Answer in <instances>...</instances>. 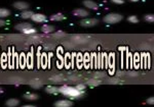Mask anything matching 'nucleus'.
I'll return each mask as SVG.
<instances>
[{
	"label": "nucleus",
	"mask_w": 154,
	"mask_h": 107,
	"mask_svg": "<svg viewBox=\"0 0 154 107\" xmlns=\"http://www.w3.org/2000/svg\"><path fill=\"white\" fill-rule=\"evenodd\" d=\"M59 93L63 94L64 96L71 97V98H79L83 95L82 91H78L74 87H68V86H63L59 89Z\"/></svg>",
	"instance_id": "1"
},
{
	"label": "nucleus",
	"mask_w": 154,
	"mask_h": 107,
	"mask_svg": "<svg viewBox=\"0 0 154 107\" xmlns=\"http://www.w3.org/2000/svg\"><path fill=\"white\" fill-rule=\"evenodd\" d=\"M123 19V16L121 14L118 13H109L103 17V22L106 24H116L121 22Z\"/></svg>",
	"instance_id": "2"
},
{
	"label": "nucleus",
	"mask_w": 154,
	"mask_h": 107,
	"mask_svg": "<svg viewBox=\"0 0 154 107\" xmlns=\"http://www.w3.org/2000/svg\"><path fill=\"white\" fill-rule=\"evenodd\" d=\"M98 23H99V21L97 19H85L80 22V25L82 27L89 28V27H94V26H96V25H98Z\"/></svg>",
	"instance_id": "3"
},
{
	"label": "nucleus",
	"mask_w": 154,
	"mask_h": 107,
	"mask_svg": "<svg viewBox=\"0 0 154 107\" xmlns=\"http://www.w3.org/2000/svg\"><path fill=\"white\" fill-rule=\"evenodd\" d=\"M33 52H30V53L27 54L26 56V66L29 69H33L34 68V62H33Z\"/></svg>",
	"instance_id": "4"
},
{
	"label": "nucleus",
	"mask_w": 154,
	"mask_h": 107,
	"mask_svg": "<svg viewBox=\"0 0 154 107\" xmlns=\"http://www.w3.org/2000/svg\"><path fill=\"white\" fill-rule=\"evenodd\" d=\"M31 19L36 23H43V22H46V16L41 13H34L31 16Z\"/></svg>",
	"instance_id": "5"
},
{
	"label": "nucleus",
	"mask_w": 154,
	"mask_h": 107,
	"mask_svg": "<svg viewBox=\"0 0 154 107\" xmlns=\"http://www.w3.org/2000/svg\"><path fill=\"white\" fill-rule=\"evenodd\" d=\"M14 6L16 7L17 9H21V10H26V9L29 8V3L24 1H17L14 3Z\"/></svg>",
	"instance_id": "6"
},
{
	"label": "nucleus",
	"mask_w": 154,
	"mask_h": 107,
	"mask_svg": "<svg viewBox=\"0 0 154 107\" xmlns=\"http://www.w3.org/2000/svg\"><path fill=\"white\" fill-rule=\"evenodd\" d=\"M73 103L69 100H59L54 103V107H72Z\"/></svg>",
	"instance_id": "7"
},
{
	"label": "nucleus",
	"mask_w": 154,
	"mask_h": 107,
	"mask_svg": "<svg viewBox=\"0 0 154 107\" xmlns=\"http://www.w3.org/2000/svg\"><path fill=\"white\" fill-rule=\"evenodd\" d=\"M73 14L76 16H80V17H85V16H88L89 12L88 10L83 8H77L75 10H73Z\"/></svg>",
	"instance_id": "8"
},
{
	"label": "nucleus",
	"mask_w": 154,
	"mask_h": 107,
	"mask_svg": "<svg viewBox=\"0 0 154 107\" xmlns=\"http://www.w3.org/2000/svg\"><path fill=\"white\" fill-rule=\"evenodd\" d=\"M48 55L45 53H42L40 56V68H42L43 69H45L48 68Z\"/></svg>",
	"instance_id": "9"
},
{
	"label": "nucleus",
	"mask_w": 154,
	"mask_h": 107,
	"mask_svg": "<svg viewBox=\"0 0 154 107\" xmlns=\"http://www.w3.org/2000/svg\"><path fill=\"white\" fill-rule=\"evenodd\" d=\"M83 5L86 6L88 8H91V9H98V4L96 2H94L93 0H84L83 1Z\"/></svg>",
	"instance_id": "10"
},
{
	"label": "nucleus",
	"mask_w": 154,
	"mask_h": 107,
	"mask_svg": "<svg viewBox=\"0 0 154 107\" xmlns=\"http://www.w3.org/2000/svg\"><path fill=\"white\" fill-rule=\"evenodd\" d=\"M0 68L5 69L7 68V54L2 53V55L0 56Z\"/></svg>",
	"instance_id": "11"
},
{
	"label": "nucleus",
	"mask_w": 154,
	"mask_h": 107,
	"mask_svg": "<svg viewBox=\"0 0 154 107\" xmlns=\"http://www.w3.org/2000/svg\"><path fill=\"white\" fill-rule=\"evenodd\" d=\"M16 30H19V31H22L23 32L24 30H27V29H30V28H32V25L31 24H28V23H24V24H19V25H17L16 27Z\"/></svg>",
	"instance_id": "12"
},
{
	"label": "nucleus",
	"mask_w": 154,
	"mask_h": 107,
	"mask_svg": "<svg viewBox=\"0 0 154 107\" xmlns=\"http://www.w3.org/2000/svg\"><path fill=\"white\" fill-rule=\"evenodd\" d=\"M5 104L7 107H16L20 104V101L16 98H11V99H8Z\"/></svg>",
	"instance_id": "13"
},
{
	"label": "nucleus",
	"mask_w": 154,
	"mask_h": 107,
	"mask_svg": "<svg viewBox=\"0 0 154 107\" xmlns=\"http://www.w3.org/2000/svg\"><path fill=\"white\" fill-rule=\"evenodd\" d=\"M82 65H84V68L88 69L89 68V54L84 53L82 56Z\"/></svg>",
	"instance_id": "14"
},
{
	"label": "nucleus",
	"mask_w": 154,
	"mask_h": 107,
	"mask_svg": "<svg viewBox=\"0 0 154 107\" xmlns=\"http://www.w3.org/2000/svg\"><path fill=\"white\" fill-rule=\"evenodd\" d=\"M19 65L21 68H26V55L25 54H21L20 56V59H19Z\"/></svg>",
	"instance_id": "15"
},
{
	"label": "nucleus",
	"mask_w": 154,
	"mask_h": 107,
	"mask_svg": "<svg viewBox=\"0 0 154 107\" xmlns=\"http://www.w3.org/2000/svg\"><path fill=\"white\" fill-rule=\"evenodd\" d=\"M45 91H46V93H48V94H56V93H59V88L58 87H54V86H48L45 88Z\"/></svg>",
	"instance_id": "16"
},
{
	"label": "nucleus",
	"mask_w": 154,
	"mask_h": 107,
	"mask_svg": "<svg viewBox=\"0 0 154 107\" xmlns=\"http://www.w3.org/2000/svg\"><path fill=\"white\" fill-rule=\"evenodd\" d=\"M42 32L43 33H46V34H48V33H51V32H54V28L53 26H49V25H44V26H42Z\"/></svg>",
	"instance_id": "17"
},
{
	"label": "nucleus",
	"mask_w": 154,
	"mask_h": 107,
	"mask_svg": "<svg viewBox=\"0 0 154 107\" xmlns=\"http://www.w3.org/2000/svg\"><path fill=\"white\" fill-rule=\"evenodd\" d=\"M51 21L60 22V21H63V19H65V16H64L62 13H56V14H54V16H51Z\"/></svg>",
	"instance_id": "18"
},
{
	"label": "nucleus",
	"mask_w": 154,
	"mask_h": 107,
	"mask_svg": "<svg viewBox=\"0 0 154 107\" xmlns=\"http://www.w3.org/2000/svg\"><path fill=\"white\" fill-rule=\"evenodd\" d=\"M34 14V12L33 11H31V10H24L23 12L21 13V16H22V19H31V16Z\"/></svg>",
	"instance_id": "19"
},
{
	"label": "nucleus",
	"mask_w": 154,
	"mask_h": 107,
	"mask_svg": "<svg viewBox=\"0 0 154 107\" xmlns=\"http://www.w3.org/2000/svg\"><path fill=\"white\" fill-rule=\"evenodd\" d=\"M24 98H25V99H27V100L33 101V100H37V99L39 98V96H38V95H36V94L28 93V94H26V95H24Z\"/></svg>",
	"instance_id": "20"
},
{
	"label": "nucleus",
	"mask_w": 154,
	"mask_h": 107,
	"mask_svg": "<svg viewBox=\"0 0 154 107\" xmlns=\"http://www.w3.org/2000/svg\"><path fill=\"white\" fill-rule=\"evenodd\" d=\"M11 14V11L6 8H0V19H3V17H6Z\"/></svg>",
	"instance_id": "21"
},
{
	"label": "nucleus",
	"mask_w": 154,
	"mask_h": 107,
	"mask_svg": "<svg viewBox=\"0 0 154 107\" xmlns=\"http://www.w3.org/2000/svg\"><path fill=\"white\" fill-rule=\"evenodd\" d=\"M30 86H31L33 89H40L42 87V84L40 82L36 81V82H31V83H30Z\"/></svg>",
	"instance_id": "22"
},
{
	"label": "nucleus",
	"mask_w": 154,
	"mask_h": 107,
	"mask_svg": "<svg viewBox=\"0 0 154 107\" xmlns=\"http://www.w3.org/2000/svg\"><path fill=\"white\" fill-rule=\"evenodd\" d=\"M77 68L79 69L82 68V55L81 54H78L77 56Z\"/></svg>",
	"instance_id": "23"
},
{
	"label": "nucleus",
	"mask_w": 154,
	"mask_h": 107,
	"mask_svg": "<svg viewBox=\"0 0 154 107\" xmlns=\"http://www.w3.org/2000/svg\"><path fill=\"white\" fill-rule=\"evenodd\" d=\"M100 84H101V81H98V80H96V79H93L88 82V85H89V86H98V85H100Z\"/></svg>",
	"instance_id": "24"
},
{
	"label": "nucleus",
	"mask_w": 154,
	"mask_h": 107,
	"mask_svg": "<svg viewBox=\"0 0 154 107\" xmlns=\"http://www.w3.org/2000/svg\"><path fill=\"white\" fill-rule=\"evenodd\" d=\"M128 21L130 22V23H133V24H137L139 23V19L136 16H131L128 17Z\"/></svg>",
	"instance_id": "25"
},
{
	"label": "nucleus",
	"mask_w": 154,
	"mask_h": 107,
	"mask_svg": "<svg viewBox=\"0 0 154 107\" xmlns=\"http://www.w3.org/2000/svg\"><path fill=\"white\" fill-rule=\"evenodd\" d=\"M144 19H145L146 22H148V23H153L154 16L153 14H147V16H145V17H144Z\"/></svg>",
	"instance_id": "26"
},
{
	"label": "nucleus",
	"mask_w": 154,
	"mask_h": 107,
	"mask_svg": "<svg viewBox=\"0 0 154 107\" xmlns=\"http://www.w3.org/2000/svg\"><path fill=\"white\" fill-rule=\"evenodd\" d=\"M40 56H41V53H40V48L38 49L37 51V68H40Z\"/></svg>",
	"instance_id": "27"
},
{
	"label": "nucleus",
	"mask_w": 154,
	"mask_h": 107,
	"mask_svg": "<svg viewBox=\"0 0 154 107\" xmlns=\"http://www.w3.org/2000/svg\"><path fill=\"white\" fill-rule=\"evenodd\" d=\"M23 33H25V34H35L36 33V30L33 29V28H30V29L24 30Z\"/></svg>",
	"instance_id": "28"
},
{
	"label": "nucleus",
	"mask_w": 154,
	"mask_h": 107,
	"mask_svg": "<svg viewBox=\"0 0 154 107\" xmlns=\"http://www.w3.org/2000/svg\"><path fill=\"white\" fill-rule=\"evenodd\" d=\"M139 54L135 55V62H133V66H135L136 68H139Z\"/></svg>",
	"instance_id": "29"
},
{
	"label": "nucleus",
	"mask_w": 154,
	"mask_h": 107,
	"mask_svg": "<svg viewBox=\"0 0 154 107\" xmlns=\"http://www.w3.org/2000/svg\"><path fill=\"white\" fill-rule=\"evenodd\" d=\"M76 89L78 91H83L84 89H85V86H84V85H77L76 86Z\"/></svg>",
	"instance_id": "30"
},
{
	"label": "nucleus",
	"mask_w": 154,
	"mask_h": 107,
	"mask_svg": "<svg viewBox=\"0 0 154 107\" xmlns=\"http://www.w3.org/2000/svg\"><path fill=\"white\" fill-rule=\"evenodd\" d=\"M111 1L115 4H123L125 3V0H111Z\"/></svg>",
	"instance_id": "31"
},
{
	"label": "nucleus",
	"mask_w": 154,
	"mask_h": 107,
	"mask_svg": "<svg viewBox=\"0 0 154 107\" xmlns=\"http://www.w3.org/2000/svg\"><path fill=\"white\" fill-rule=\"evenodd\" d=\"M109 84H118L119 83V80L115 79V80H111V81H108Z\"/></svg>",
	"instance_id": "32"
},
{
	"label": "nucleus",
	"mask_w": 154,
	"mask_h": 107,
	"mask_svg": "<svg viewBox=\"0 0 154 107\" xmlns=\"http://www.w3.org/2000/svg\"><path fill=\"white\" fill-rule=\"evenodd\" d=\"M11 84H22V81L19 79H16V80H14V81H11Z\"/></svg>",
	"instance_id": "33"
},
{
	"label": "nucleus",
	"mask_w": 154,
	"mask_h": 107,
	"mask_svg": "<svg viewBox=\"0 0 154 107\" xmlns=\"http://www.w3.org/2000/svg\"><path fill=\"white\" fill-rule=\"evenodd\" d=\"M147 103L148 104H151V105H152V104L154 103V98H153V97H151V98H148L147 99Z\"/></svg>",
	"instance_id": "34"
},
{
	"label": "nucleus",
	"mask_w": 154,
	"mask_h": 107,
	"mask_svg": "<svg viewBox=\"0 0 154 107\" xmlns=\"http://www.w3.org/2000/svg\"><path fill=\"white\" fill-rule=\"evenodd\" d=\"M5 24H6V22H5V21H3V19H0V27L4 26Z\"/></svg>",
	"instance_id": "35"
},
{
	"label": "nucleus",
	"mask_w": 154,
	"mask_h": 107,
	"mask_svg": "<svg viewBox=\"0 0 154 107\" xmlns=\"http://www.w3.org/2000/svg\"><path fill=\"white\" fill-rule=\"evenodd\" d=\"M95 77H96V78H98V77H105V74H104V73H102V74H97Z\"/></svg>",
	"instance_id": "36"
},
{
	"label": "nucleus",
	"mask_w": 154,
	"mask_h": 107,
	"mask_svg": "<svg viewBox=\"0 0 154 107\" xmlns=\"http://www.w3.org/2000/svg\"><path fill=\"white\" fill-rule=\"evenodd\" d=\"M45 48H48V49H51V50H53V49H54V45H48L45 47Z\"/></svg>",
	"instance_id": "37"
},
{
	"label": "nucleus",
	"mask_w": 154,
	"mask_h": 107,
	"mask_svg": "<svg viewBox=\"0 0 154 107\" xmlns=\"http://www.w3.org/2000/svg\"><path fill=\"white\" fill-rule=\"evenodd\" d=\"M22 107H36V106H34V105H24Z\"/></svg>",
	"instance_id": "38"
},
{
	"label": "nucleus",
	"mask_w": 154,
	"mask_h": 107,
	"mask_svg": "<svg viewBox=\"0 0 154 107\" xmlns=\"http://www.w3.org/2000/svg\"><path fill=\"white\" fill-rule=\"evenodd\" d=\"M131 1H133V2H137V1H139V0H131Z\"/></svg>",
	"instance_id": "39"
},
{
	"label": "nucleus",
	"mask_w": 154,
	"mask_h": 107,
	"mask_svg": "<svg viewBox=\"0 0 154 107\" xmlns=\"http://www.w3.org/2000/svg\"><path fill=\"white\" fill-rule=\"evenodd\" d=\"M0 93H2V89L1 88H0Z\"/></svg>",
	"instance_id": "40"
}]
</instances>
